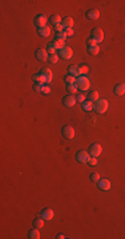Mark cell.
Segmentation results:
<instances>
[{"label":"cell","instance_id":"obj_2","mask_svg":"<svg viewBox=\"0 0 125 239\" xmlns=\"http://www.w3.org/2000/svg\"><path fill=\"white\" fill-rule=\"evenodd\" d=\"M76 86H77V89L82 90V92H85V90H89V88H90L89 78H88L87 76H84V74L79 76L76 78Z\"/></svg>","mask_w":125,"mask_h":239},{"label":"cell","instance_id":"obj_8","mask_svg":"<svg viewBox=\"0 0 125 239\" xmlns=\"http://www.w3.org/2000/svg\"><path fill=\"white\" fill-rule=\"evenodd\" d=\"M76 102H77V98L74 97L73 94H68V96H65V97H63V104H64V106H66V108H72Z\"/></svg>","mask_w":125,"mask_h":239},{"label":"cell","instance_id":"obj_14","mask_svg":"<svg viewBox=\"0 0 125 239\" xmlns=\"http://www.w3.org/2000/svg\"><path fill=\"white\" fill-rule=\"evenodd\" d=\"M68 74H72V76H74V77L81 76V69H80V65L68 66Z\"/></svg>","mask_w":125,"mask_h":239},{"label":"cell","instance_id":"obj_1","mask_svg":"<svg viewBox=\"0 0 125 239\" xmlns=\"http://www.w3.org/2000/svg\"><path fill=\"white\" fill-rule=\"evenodd\" d=\"M109 108V102L105 100V98H98L97 101H96L95 104H93V110L96 112V113H105L106 110H108Z\"/></svg>","mask_w":125,"mask_h":239},{"label":"cell","instance_id":"obj_26","mask_svg":"<svg viewBox=\"0 0 125 239\" xmlns=\"http://www.w3.org/2000/svg\"><path fill=\"white\" fill-rule=\"evenodd\" d=\"M100 98V96H98V92H96V90H93V92L89 93V96H88V100L92 101V102H96V101Z\"/></svg>","mask_w":125,"mask_h":239},{"label":"cell","instance_id":"obj_5","mask_svg":"<svg viewBox=\"0 0 125 239\" xmlns=\"http://www.w3.org/2000/svg\"><path fill=\"white\" fill-rule=\"evenodd\" d=\"M59 56H60L61 58H64V60H69V58H72V56H73V50H72L71 47H64L63 49L59 50Z\"/></svg>","mask_w":125,"mask_h":239},{"label":"cell","instance_id":"obj_11","mask_svg":"<svg viewBox=\"0 0 125 239\" xmlns=\"http://www.w3.org/2000/svg\"><path fill=\"white\" fill-rule=\"evenodd\" d=\"M61 132H63V135L66 138V140H72V138H74V129L72 126H69V125H65Z\"/></svg>","mask_w":125,"mask_h":239},{"label":"cell","instance_id":"obj_9","mask_svg":"<svg viewBox=\"0 0 125 239\" xmlns=\"http://www.w3.org/2000/svg\"><path fill=\"white\" fill-rule=\"evenodd\" d=\"M40 217H41L44 220H51V219H53V217H55V211H53L52 209H49V207H47V209L41 210Z\"/></svg>","mask_w":125,"mask_h":239},{"label":"cell","instance_id":"obj_12","mask_svg":"<svg viewBox=\"0 0 125 239\" xmlns=\"http://www.w3.org/2000/svg\"><path fill=\"white\" fill-rule=\"evenodd\" d=\"M85 16H87V19H89V20H97V19L100 17V11L96 9V8L88 9L87 13H85Z\"/></svg>","mask_w":125,"mask_h":239},{"label":"cell","instance_id":"obj_31","mask_svg":"<svg viewBox=\"0 0 125 239\" xmlns=\"http://www.w3.org/2000/svg\"><path fill=\"white\" fill-rule=\"evenodd\" d=\"M59 57H60V56H59L57 53H56V55H49V58H48V61H49L51 64H56V63L59 61Z\"/></svg>","mask_w":125,"mask_h":239},{"label":"cell","instance_id":"obj_24","mask_svg":"<svg viewBox=\"0 0 125 239\" xmlns=\"http://www.w3.org/2000/svg\"><path fill=\"white\" fill-rule=\"evenodd\" d=\"M52 44L55 45V48H56V49H57V50L63 49V48L65 47V42H64L63 40H57V39H55V40H53V41H52Z\"/></svg>","mask_w":125,"mask_h":239},{"label":"cell","instance_id":"obj_41","mask_svg":"<svg viewBox=\"0 0 125 239\" xmlns=\"http://www.w3.org/2000/svg\"><path fill=\"white\" fill-rule=\"evenodd\" d=\"M56 238H57V239H65V238H66V236H65V235H64V234H59V235H57V236H56Z\"/></svg>","mask_w":125,"mask_h":239},{"label":"cell","instance_id":"obj_4","mask_svg":"<svg viewBox=\"0 0 125 239\" xmlns=\"http://www.w3.org/2000/svg\"><path fill=\"white\" fill-rule=\"evenodd\" d=\"M89 158H90V154L88 150H79L76 154V159H77V162H80V163H88V162H89Z\"/></svg>","mask_w":125,"mask_h":239},{"label":"cell","instance_id":"obj_34","mask_svg":"<svg viewBox=\"0 0 125 239\" xmlns=\"http://www.w3.org/2000/svg\"><path fill=\"white\" fill-rule=\"evenodd\" d=\"M88 163H89L90 166H97V165H98L97 157H90V158H89V162H88Z\"/></svg>","mask_w":125,"mask_h":239},{"label":"cell","instance_id":"obj_23","mask_svg":"<svg viewBox=\"0 0 125 239\" xmlns=\"http://www.w3.org/2000/svg\"><path fill=\"white\" fill-rule=\"evenodd\" d=\"M76 78L77 77L72 76V74H66V76L64 77V81H65L66 85H72V84H76Z\"/></svg>","mask_w":125,"mask_h":239},{"label":"cell","instance_id":"obj_37","mask_svg":"<svg viewBox=\"0 0 125 239\" xmlns=\"http://www.w3.org/2000/svg\"><path fill=\"white\" fill-rule=\"evenodd\" d=\"M41 93H43V94H49V93H51V86H49V85L45 84L44 88H43V90H41Z\"/></svg>","mask_w":125,"mask_h":239},{"label":"cell","instance_id":"obj_32","mask_svg":"<svg viewBox=\"0 0 125 239\" xmlns=\"http://www.w3.org/2000/svg\"><path fill=\"white\" fill-rule=\"evenodd\" d=\"M89 178H90L92 182H98V181H100V174H98V173H92V174L89 175Z\"/></svg>","mask_w":125,"mask_h":239},{"label":"cell","instance_id":"obj_20","mask_svg":"<svg viewBox=\"0 0 125 239\" xmlns=\"http://www.w3.org/2000/svg\"><path fill=\"white\" fill-rule=\"evenodd\" d=\"M98 52H100V47H98V44L88 47V53H89V55L96 56V55H98Z\"/></svg>","mask_w":125,"mask_h":239},{"label":"cell","instance_id":"obj_18","mask_svg":"<svg viewBox=\"0 0 125 239\" xmlns=\"http://www.w3.org/2000/svg\"><path fill=\"white\" fill-rule=\"evenodd\" d=\"M61 23H63V25L65 28H73V25H74V20L72 17H69V16L68 17H64Z\"/></svg>","mask_w":125,"mask_h":239},{"label":"cell","instance_id":"obj_27","mask_svg":"<svg viewBox=\"0 0 125 239\" xmlns=\"http://www.w3.org/2000/svg\"><path fill=\"white\" fill-rule=\"evenodd\" d=\"M61 17L59 15H52L51 16V24H53V25H56V24H59V23H61Z\"/></svg>","mask_w":125,"mask_h":239},{"label":"cell","instance_id":"obj_33","mask_svg":"<svg viewBox=\"0 0 125 239\" xmlns=\"http://www.w3.org/2000/svg\"><path fill=\"white\" fill-rule=\"evenodd\" d=\"M43 88H44V84H40V82H35L33 84V90L35 92H41Z\"/></svg>","mask_w":125,"mask_h":239},{"label":"cell","instance_id":"obj_25","mask_svg":"<svg viewBox=\"0 0 125 239\" xmlns=\"http://www.w3.org/2000/svg\"><path fill=\"white\" fill-rule=\"evenodd\" d=\"M33 80L35 82H40V84H47V80H45V77L43 76L41 73H37L33 76Z\"/></svg>","mask_w":125,"mask_h":239},{"label":"cell","instance_id":"obj_13","mask_svg":"<svg viewBox=\"0 0 125 239\" xmlns=\"http://www.w3.org/2000/svg\"><path fill=\"white\" fill-rule=\"evenodd\" d=\"M48 23V17L45 15H37L36 17H35V24H36L37 27H45Z\"/></svg>","mask_w":125,"mask_h":239},{"label":"cell","instance_id":"obj_29","mask_svg":"<svg viewBox=\"0 0 125 239\" xmlns=\"http://www.w3.org/2000/svg\"><path fill=\"white\" fill-rule=\"evenodd\" d=\"M47 50H48V53H49V55H56V52H57V49L55 48V45H53L52 42H49V44H48Z\"/></svg>","mask_w":125,"mask_h":239},{"label":"cell","instance_id":"obj_28","mask_svg":"<svg viewBox=\"0 0 125 239\" xmlns=\"http://www.w3.org/2000/svg\"><path fill=\"white\" fill-rule=\"evenodd\" d=\"M66 90H68L69 94H74V93H76L79 89H77L76 84H72V85H66Z\"/></svg>","mask_w":125,"mask_h":239},{"label":"cell","instance_id":"obj_7","mask_svg":"<svg viewBox=\"0 0 125 239\" xmlns=\"http://www.w3.org/2000/svg\"><path fill=\"white\" fill-rule=\"evenodd\" d=\"M97 186H98V189H100V190L108 191L109 189L112 187V183H111V181L106 179V178H100V181L97 182Z\"/></svg>","mask_w":125,"mask_h":239},{"label":"cell","instance_id":"obj_3","mask_svg":"<svg viewBox=\"0 0 125 239\" xmlns=\"http://www.w3.org/2000/svg\"><path fill=\"white\" fill-rule=\"evenodd\" d=\"M90 39H93L97 44L104 41V32L101 28H93L92 32H90Z\"/></svg>","mask_w":125,"mask_h":239},{"label":"cell","instance_id":"obj_16","mask_svg":"<svg viewBox=\"0 0 125 239\" xmlns=\"http://www.w3.org/2000/svg\"><path fill=\"white\" fill-rule=\"evenodd\" d=\"M37 33L43 37H48L51 35V27H48V25L40 27V28H37Z\"/></svg>","mask_w":125,"mask_h":239},{"label":"cell","instance_id":"obj_6","mask_svg":"<svg viewBox=\"0 0 125 239\" xmlns=\"http://www.w3.org/2000/svg\"><path fill=\"white\" fill-rule=\"evenodd\" d=\"M89 154L90 157H98L101 154V151H103V148H101L100 143H92V145L89 146Z\"/></svg>","mask_w":125,"mask_h":239},{"label":"cell","instance_id":"obj_38","mask_svg":"<svg viewBox=\"0 0 125 239\" xmlns=\"http://www.w3.org/2000/svg\"><path fill=\"white\" fill-rule=\"evenodd\" d=\"M55 39H57V40H63V41H65V39H66V35L64 33V32H60V33H57L56 35V37Z\"/></svg>","mask_w":125,"mask_h":239},{"label":"cell","instance_id":"obj_36","mask_svg":"<svg viewBox=\"0 0 125 239\" xmlns=\"http://www.w3.org/2000/svg\"><path fill=\"white\" fill-rule=\"evenodd\" d=\"M80 69H81V74H87L88 72H89V68H88L87 64H82V65H80Z\"/></svg>","mask_w":125,"mask_h":239},{"label":"cell","instance_id":"obj_17","mask_svg":"<svg viewBox=\"0 0 125 239\" xmlns=\"http://www.w3.org/2000/svg\"><path fill=\"white\" fill-rule=\"evenodd\" d=\"M113 93L116 96H122L125 94V85L124 84H117L116 86L113 88Z\"/></svg>","mask_w":125,"mask_h":239},{"label":"cell","instance_id":"obj_22","mask_svg":"<svg viewBox=\"0 0 125 239\" xmlns=\"http://www.w3.org/2000/svg\"><path fill=\"white\" fill-rule=\"evenodd\" d=\"M44 222H45V220L43 219L41 217L36 218V219L33 220V227H36V228H43V227H44Z\"/></svg>","mask_w":125,"mask_h":239},{"label":"cell","instance_id":"obj_30","mask_svg":"<svg viewBox=\"0 0 125 239\" xmlns=\"http://www.w3.org/2000/svg\"><path fill=\"white\" fill-rule=\"evenodd\" d=\"M53 29H55L57 33H60V32H64L65 27L63 25V23H59V24H56V25H53Z\"/></svg>","mask_w":125,"mask_h":239},{"label":"cell","instance_id":"obj_19","mask_svg":"<svg viewBox=\"0 0 125 239\" xmlns=\"http://www.w3.org/2000/svg\"><path fill=\"white\" fill-rule=\"evenodd\" d=\"M29 239H39L40 236V228H36V227H33L32 230H29Z\"/></svg>","mask_w":125,"mask_h":239},{"label":"cell","instance_id":"obj_10","mask_svg":"<svg viewBox=\"0 0 125 239\" xmlns=\"http://www.w3.org/2000/svg\"><path fill=\"white\" fill-rule=\"evenodd\" d=\"M36 58L40 61H47L48 58H49V53H48L47 49H43V48H39V49L36 50Z\"/></svg>","mask_w":125,"mask_h":239},{"label":"cell","instance_id":"obj_21","mask_svg":"<svg viewBox=\"0 0 125 239\" xmlns=\"http://www.w3.org/2000/svg\"><path fill=\"white\" fill-rule=\"evenodd\" d=\"M93 104L95 102H92V101H89V100H85L84 102H82V109H84L85 112L93 110Z\"/></svg>","mask_w":125,"mask_h":239},{"label":"cell","instance_id":"obj_15","mask_svg":"<svg viewBox=\"0 0 125 239\" xmlns=\"http://www.w3.org/2000/svg\"><path fill=\"white\" fill-rule=\"evenodd\" d=\"M40 73H41L43 76L45 77V80H47V84H49V82L52 81V78H53V73H52V71H51L49 68H43L41 71H40Z\"/></svg>","mask_w":125,"mask_h":239},{"label":"cell","instance_id":"obj_40","mask_svg":"<svg viewBox=\"0 0 125 239\" xmlns=\"http://www.w3.org/2000/svg\"><path fill=\"white\" fill-rule=\"evenodd\" d=\"M96 44H97V42H96L93 39H88L87 40V45H88V47H90V45H96Z\"/></svg>","mask_w":125,"mask_h":239},{"label":"cell","instance_id":"obj_35","mask_svg":"<svg viewBox=\"0 0 125 239\" xmlns=\"http://www.w3.org/2000/svg\"><path fill=\"white\" fill-rule=\"evenodd\" d=\"M64 33L66 35V37L68 36H74V29L73 28H65L64 29Z\"/></svg>","mask_w":125,"mask_h":239},{"label":"cell","instance_id":"obj_39","mask_svg":"<svg viewBox=\"0 0 125 239\" xmlns=\"http://www.w3.org/2000/svg\"><path fill=\"white\" fill-rule=\"evenodd\" d=\"M76 98H77V102H81V104H82V102H84V101H85V100H87V97H85V96H84V94H79V96H77V97H76Z\"/></svg>","mask_w":125,"mask_h":239}]
</instances>
